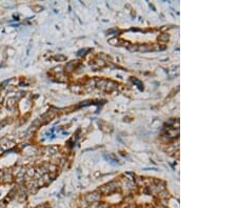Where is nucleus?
Listing matches in <instances>:
<instances>
[{
	"mask_svg": "<svg viewBox=\"0 0 237 208\" xmlns=\"http://www.w3.org/2000/svg\"><path fill=\"white\" fill-rule=\"evenodd\" d=\"M158 197H159L161 200H168L169 197H170V194H169V191H168V190L164 189V190H162V191H160L159 193H158Z\"/></svg>",
	"mask_w": 237,
	"mask_h": 208,
	"instance_id": "nucleus-5",
	"label": "nucleus"
},
{
	"mask_svg": "<svg viewBox=\"0 0 237 208\" xmlns=\"http://www.w3.org/2000/svg\"><path fill=\"white\" fill-rule=\"evenodd\" d=\"M169 40H170V35L168 33H163V34H161V35L158 36V41H159V42L164 43V42H168Z\"/></svg>",
	"mask_w": 237,
	"mask_h": 208,
	"instance_id": "nucleus-4",
	"label": "nucleus"
},
{
	"mask_svg": "<svg viewBox=\"0 0 237 208\" xmlns=\"http://www.w3.org/2000/svg\"><path fill=\"white\" fill-rule=\"evenodd\" d=\"M132 81H133V82H135V83L137 84V86H138V87H139L140 89H143V86H142V83H141V82H140L139 80H137V79H135V78H132Z\"/></svg>",
	"mask_w": 237,
	"mask_h": 208,
	"instance_id": "nucleus-8",
	"label": "nucleus"
},
{
	"mask_svg": "<svg viewBox=\"0 0 237 208\" xmlns=\"http://www.w3.org/2000/svg\"><path fill=\"white\" fill-rule=\"evenodd\" d=\"M55 59H59V61H63V60H65V57L62 55H59V56H56Z\"/></svg>",
	"mask_w": 237,
	"mask_h": 208,
	"instance_id": "nucleus-9",
	"label": "nucleus"
},
{
	"mask_svg": "<svg viewBox=\"0 0 237 208\" xmlns=\"http://www.w3.org/2000/svg\"><path fill=\"white\" fill-rule=\"evenodd\" d=\"M78 62L76 61H71V62H69V63H66V65H65V71L67 72V73H71V72H73L74 69H75V67H76V64H77Z\"/></svg>",
	"mask_w": 237,
	"mask_h": 208,
	"instance_id": "nucleus-3",
	"label": "nucleus"
},
{
	"mask_svg": "<svg viewBox=\"0 0 237 208\" xmlns=\"http://www.w3.org/2000/svg\"><path fill=\"white\" fill-rule=\"evenodd\" d=\"M153 50V45L151 44H140L138 45V51H142V53H146V51Z\"/></svg>",
	"mask_w": 237,
	"mask_h": 208,
	"instance_id": "nucleus-2",
	"label": "nucleus"
},
{
	"mask_svg": "<svg viewBox=\"0 0 237 208\" xmlns=\"http://www.w3.org/2000/svg\"><path fill=\"white\" fill-rule=\"evenodd\" d=\"M86 49L84 48V49H81L80 51H79V53H78V56H82V55H85L86 54V51H85Z\"/></svg>",
	"mask_w": 237,
	"mask_h": 208,
	"instance_id": "nucleus-10",
	"label": "nucleus"
},
{
	"mask_svg": "<svg viewBox=\"0 0 237 208\" xmlns=\"http://www.w3.org/2000/svg\"><path fill=\"white\" fill-rule=\"evenodd\" d=\"M84 199L87 203H97L100 201V194L98 192H90L84 197Z\"/></svg>",
	"mask_w": 237,
	"mask_h": 208,
	"instance_id": "nucleus-1",
	"label": "nucleus"
},
{
	"mask_svg": "<svg viewBox=\"0 0 237 208\" xmlns=\"http://www.w3.org/2000/svg\"><path fill=\"white\" fill-rule=\"evenodd\" d=\"M130 51H138V44H134V43H130L127 47Z\"/></svg>",
	"mask_w": 237,
	"mask_h": 208,
	"instance_id": "nucleus-6",
	"label": "nucleus"
},
{
	"mask_svg": "<svg viewBox=\"0 0 237 208\" xmlns=\"http://www.w3.org/2000/svg\"><path fill=\"white\" fill-rule=\"evenodd\" d=\"M120 42L121 41L118 38H112V39L109 40V43L112 44V45H120Z\"/></svg>",
	"mask_w": 237,
	"mask_h": 208,
	"instance_id": "nucleus-7",
	"label": "nucleus"
}]
</instances>
